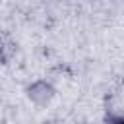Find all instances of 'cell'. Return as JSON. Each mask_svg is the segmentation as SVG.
<instances>
[{
  "instance_id": "1",
  "label": "cell",
  "mask_w": 124,
  "mask_h": 124,
  "mask_svg": "<svg viewBox=\"0 0 124 124\" xmlns=\"http://www.w3.org/2000/svg\"><path fill=\"white\" fill-rule=\"evenodd\" d=\"M27 97L37 107H46L54 97V87L46 79H37L27 87Z\"/></svg>"
},
{
  "instance_id": "2",
  "label": "cell",
  "mask_w": 124,
  "mask_h": 124,
  "mask_svg": "<svg viewBox=\"0 0 124 124\" xmlns=\"http://www.w3.org/2000/svg\"><path fill=\"white\" fill-rule=\"evenodd\" d=\"M107 120H108V124H124V116H110Z\"/></svg>"
}]
</instances>
